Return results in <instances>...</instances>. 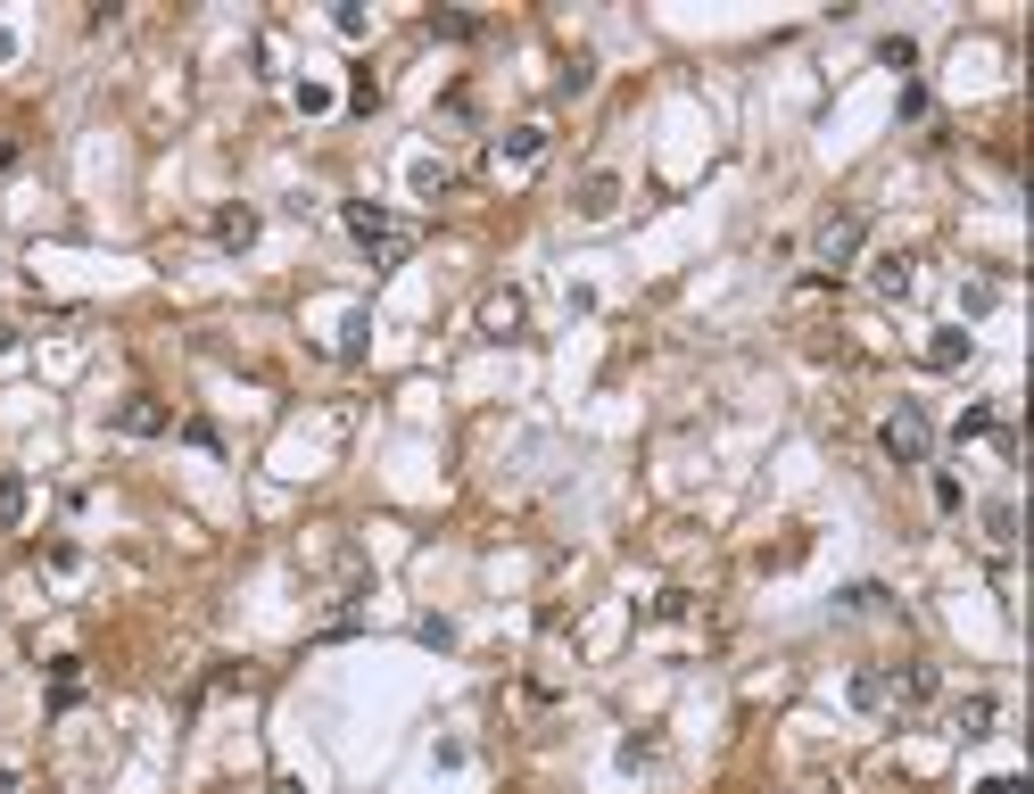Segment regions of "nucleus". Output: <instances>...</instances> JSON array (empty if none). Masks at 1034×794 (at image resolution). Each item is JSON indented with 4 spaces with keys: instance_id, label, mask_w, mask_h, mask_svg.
<instances>
[{
    "instance_id": "nucleus-23",
    "label": "nucleus",
    "mask_w": 1034,
    "mask_h": 794,
    "mask_svg": "<svg viewBox=\"0 0 1034 794\" xmlns=\"http://www.w3.org/2000/svg\"><path fill=\"white\" fill-rule=\"evenodd\" d=\"M9 166H18V141H9V132H0V174H9Z\"/></svg>"
},
{
    "instance_id": "nucleus-11",
    "label": "nucleus",
    "mask_w": 1034,
    "mask_h": 794,
    "mask_svg": "<svg viewBox=\"0 0 1034 794\" xmlns=\"http://www.w3.org/2000/svg\"><path fill=\"white\" fill-rule=\"evenodd\" d=\"M994 720H1001L994 696H968V703H960V737H994Z\"/></svg>"
},
{
    "instance_id": "nucleus-18",
    "label": "nucleus",
    "mask_w": 1034,
    "mask_h": 794,
    "mask_svg": "<svg viewBox=\"0 0 1034 794\" xmlns=\"http://www.w3.org/2000/svg\"><path fill=\"white\" fill-rule=\"evenodd\" d=\"M836 605H845V612H878V605H885V587H878V580H852Z\"/></svg>"
},
{
    "instance_id": "nucleus-16",
    "label": "nucleus",
    "mask_w": 1034,
    "mask_h": 794,
    "mask_svg": "<svg viewBox=\"0 0 1034 794\" xmlns=\"http://www.w3.org/2000/svg\"><path fill=\"white\" fill-rule=\"evenodd\" d=\"M985 538H994V547H1010V538H1018V505H1010V497L985 505Z\"/></svg>"
},
{
    "instance_id": "nucleus-14",
    "label": "nucleus",
    "mask_w": 1034,
    "mask_h": 794,
    "mask_svg": "<svg viewBox=\"0 0 1034 794\" xmlns=\"http://www.w3.org/2000/svg\"><path fill=\"white\" fill-rule=\"evenodd\" d=\"M968 331H936V340H927V364H943V373H952V364H968Z\"/></svg>"
},
{
    "instance_id": "nucleus-26",
    "label": "nucleus",
    "mask_w": 1034,
    "mask_h": 794,
    "mask_svg": "<svg viewBox=\"0 0 1034 794\" xmlns=\"http://www.w3.org/2000/svg\"><path fill=\"white\" fill-rule=\"evenodd\" d=\"M274 794H306V786H299V778H274Z\"/></svg>"
},
{
    "instance_id": "nucleus-17",
    "label": "nucleus",
    "mask_w": 1034,
    "mask_h": 794,
    "mask_svg": "<svg viewBox=\"0 0 1034 794\" xmlns=\"http://www.w3.org/2000/svg\"><path fill=\"white\" fill-rule=\"evenodd\" d=\"M406 183H414V199H439V190H448V166H439V157H414Z\"/></svg>"
},
{
    "instance_id": "nucleus-21",
    "label": "nucleus",
    "mask_w": 1034,
    "mask_h": 794,
    "mask_svg": "<svg viewBox=\"0 0 1034 794\" xmlns=\"http://www.w3.org/2000/svg\"><path fill=\"white\" fill-rule=\"evenodd\" d=\"M936 505H943V513H960V505H968V489H960L952 472H936Z\"/></svg>"
},
{
    "instance_id": "nucleus-5",
    "label": "nucleus",
    "mask_w": 1034,
    "mask_h": 794,
    "mask_svg": "<svg viewBox=\"0 0 1034 794\" xmlns=\"http://www.w3.org/2000/svg\"><path fill=\"white\" fill-rule=\"evenodd\" d=\"M480 331L489 340H522V290H489L480 299Z\"/></svg>"
},
{
    "instance_id": "nucleus-15",
    "label": "nucleus",
    "mask_w": 1034,
    "mask_h": 794,
    "mask_svg": "<svg viewBox=\"0 0 1034 794\" xmlns=\"http://www.w3.org/2000/svg\"><path fill=\"white\" fill-rule=\"evenodd\" d=\"M994 431H1001V414H994V406H968V414L952 422V439H960V447H968V439H994Z\"/></svg>"
},
{
    "instance_id": "nucleus-12",
    "label": "nucleus",
    "mask_w": 1034,
    "mask_h": 794,
    "mask_svg": "<svg viewBox=\"0 0 1034 794\" xmlns=\"http://www.w3.org/2000/svg\"><path fill=\"white\" fill-rule=\"evenodd\" d=\"M25 505H34V489H25L18 472H0V529H18V522H25Z\"/></svg>"
},
{
    "instance_id": "nucleus-22",
    "label": "nucleus",
    "mask_w": 1034,
    "mask_h": 794,
    "mask_svg": "<svg viewBox=\"0 0 1034 794\" xmlns=\"http://www.w3.org/2000/svg\"><path fill=\"white\" fill-rule=\"evenodd\" d=\"M977 794H1026V786H1018V778H985Z\"/></svg>"
},
{
    "instance_id": "nucleus-24",
    "label": "nucleus",
    "mask_w": 1034,
    "mask_h": 794,
    "mask_svg": "<svg viewBox=\"0 0 1034 794\" xmlns=\"http://www.w3.org/2000/svg\"><path fill=\"white\" fill-rule=\"evenodd\" d=\"M9 348H18V323H9V315H0V357H9Z\"/></svg>"
},
{
    "instance_id": "nucleus-4",
    "label": "nucleus",
    "mask_w": 1034,
    "mask_h": 794,
    "mask_svg": "<svg viewBox=\"0 0 1034 794\" xmlns=\"http://www.w3.org/2000/svg\"><path fill=\"white\" fill-rule=\"evenodd\" d=\"M207 232H216V248H232V257H241V248L257 241V208H248V199H224Z\"/></svg>"
},
{
    "instance_id": "nucleus-13",
    "label": "nucleus",
    "mask_w": 1034,
    "mask_h": 794,
    "mask_svg": "<svg viewBox=\"0 0 1034 794\" xmlns=\"http://www.w3.org/2000/svg\"><path fill=\"white\" fill-rule=\"evenodd\" d=\"M497 150H506V157H513V166H530V157H538V150H546V125H513V132H506V141H497Z\"/></svg>"
},
{
    "instance_id": "nucleus-10",
    "label": "nucleus",
    "mask_w": 1034,
    "mask_h": 794,
    "mask_svg": "<svg viewBox=\"0 0 1034 794\" xmlns=\"http://www.w3.org/2000/svg\"><path fill=\"white\" fill-rule=\"evenodd\" d=\"M613 208H620V183H613V174H588V183H580V215H588V224H604Z\"/></svg>"
},
{
    "instance_id": "nucleus-7",
    "label": "nucleus",
    "mask_w": 1034,
    "mask_h": 794,
    "mask_svg": "<svg viewBox=\"0 0 1034 794\" xmlns=\"http://www.w3.org/2000/svg\"><path fill=\"white\" fill-rule=\"evenodd\" d=\"M852 703H861V712H894V670H885V662H861V670H852Z\"/></svg>"
},
{
    "instance_id": "nucleus-9",
    "label": "nucleus",
    "mask_w": 1034,
    "mask_h": 794,
    "mask_svg": "<svg viewBox=\"0 0 1034 794\" xmlns=\"http://www.w3.org/2000/svg\"><path fill=\"white\" fill-rule=\"evenodd\" d=\"M936 662H903V670H894V703H927V696H936Z\"/></svg>"
},
{
    "instance_id": "nucleus-25",
    "label": "nucleus",
    "mask_w": 1034,
    "mask_h": 794,
    "mask_svg": "<svg viewBox=\"0 0 1034 794\" xmlns=\"http://www.w3.org/2000/svg\"><path fill=\"white\" fill-rule=\"evenodd\" d=\"M0 58H18V34H9V25H0Z\"/></svg>"
},
{
    "instance_id": "nucleus-1",
    "label": "nucleus",
    "mask_w": 1034,
    "mask_h": 794,
    "mask_svg": "<svg viewBox=\"0 0 1034 794\" xmlns=\"http://www.w3.org/2000/svg\"><path fill=\"white\" fill-rule=\"evenodd\" d=\"M878 447H885V464H903V472H919L927 455H936V431H927V414H919V406L903 397V406H894V414L878 422Z\"/></svg>"
},
{
    "instance_id": "nucleus-6",
    "label": "nucleus",
    "mask_w": 1034,
    "mask_h": 794,
    "mask_svg": "<svg viewBox=\"0 0 1034 794\" xmlns=\"http://www.w3.org/2000/svg\"><path fill=\"white\" fill-rule=\"evenodd\" d=\"M166 406H158V397H125V406H116V431H125V439H158V431H166Z\"/></svg>"
},
{
    "instance_id": "nucleus-8",
    "label": "nucleus",
    "mask_w": 1034,
    "mask_h": 794,
    "mask_svg": "<svg viewBox=\"0 0 1034 794\" xmlns=\"http://www.w3.org/2000/svg\"><path fill=\"white\" fill-rule=\"evenodd\" d=\"M910 282H919L910 257H869V290H878V299H910Z\"/></svg>"
},
{
    "instance_id": "nucleus-3",
    "label": "nucleus",
    "mask_w": 1034,
    "mask_h": 794,
    "mask_svg": "<svg viewBox=\"0 0 1034 794\" xmlns=\"http://www.w3.org/2000/svg\"><path fill=\"white\" fill-rule=\"evenodd\" d=\"M861 248H869V208H845V215H827V224H820L811 257H820V273H845Z\"/></svg>"
},
{
    "instance_id": "nucleus-2",
    "label": "nucleus",
    "mask_w": 1034,
    "mask_h": 794,
    "mask_svg": "<svg viewBox=\"0 0 1034 794\" xmlns=\"http://www.w3.org/2000/svg\"><path fill=\"white\" fill-rule=\"evenodd\" d=\"M339 224L357 232V241H364V257H381V265H390V257H397V248H406V241H414V232H406V224H397V215H390V208H373V199H348V208H339Z\"/></svg>"
},
{
    "instance_id": "nucleus-19",
    "label": "nucleus",
    "mask_w": 1034,
    "mask_h": 794,
    "mask_svg": "<svg viewBox=\"0 0 1034 794\" xmlns=\"http://www.w3.org/2000/svg\"><path fill=\"white\" fill-rule=\"evenodd\" d=\"M364 340H373V315H348V323H339V357H364Z\"/></svg>"
},
{
    "instance_id": "nucleus-20",
    "label": "nucleus",
    "mask_w": 1034,
    "mask_h": 794,
    "mask_svg": "<svg viewBox=\"0 0 1034 794\" xmlns=\"http://www.w3.org/2000/svg\"><path fill=\"white\" fill-rule=\"evenodd\" d=\"M878 58H885V67H919V42H910V34H885Z\"/></svg>"
}]
</instances>
